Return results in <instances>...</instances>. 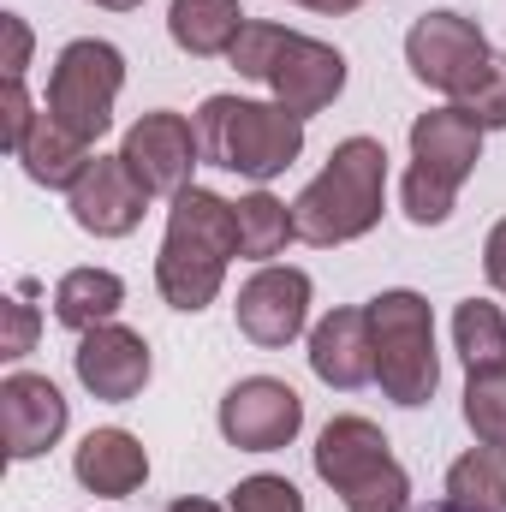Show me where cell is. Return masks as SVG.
<instances>
[{
    "label": "cell",
    "mask_w": 506,
    "mask_h": 512,
    "mask_svg": "<svg viewBox=\"0 0 506 512\" xmlns=\"http://www.w3.org/2000/svg\"><path fill=\"white\" fill-rule=\"evenodd\" d=\"M227 512H304V495H298L286 477H268V471H256V477H245V483L233 489Z\"/></svg>",
    "instance_id": "27"
},
{
    "label": "cell",
    "mask_w": 506,
    "mask_h": 512,
    "mask_svg": "<svg viewBox=\"0 0 506 512\" xmlns=\"http://www.w3.org/2000/svg\"><path fill=\"white\" fill-rule=\"evenodd\" d=\"M72 370H78V382H84L90 399L126 405V399H137V393L149 387L155 358H149V340H143L137 328H126V322H102V328L78 334Z\"/></svg>",
    "instance_id": "11"
},
{
    "label": "cell",
    "mask_w": 506,
    "mask_h": 512,
    "mask_svg": "<svg viewBox=\"0 0 506 512\" xmlns=\"http://www.w3.org/2000/svg\"><path fill=\"white\" fill-rule=\"evenodd\" d=\"M72 477L102 501H126L149 483V453L131 429H90L72 453Z\"/></svg>",
    "instance_id": "17"
},
{
    "label": "cell",
    "mask_w": 506,
    "mask_h": 512,
    "mask_svg": "<svg viewBox=\"0 0 506 512\" xmlns=\"http://www.w3.org/2000/svg\"><path fill=\"white\" fill-rule=\"evenodd\" d=\"M233 221H239V256L251 262H274L298 239V221H292V203H280L274 191H251L233 203Z\"/></svg>",
    "instance_id": "21"
},
{
    "label": "cell",
    "mask_w": 506,
    "mask_h": 512,
    "mask_svg": "<svg viewBox=\"0 0 506 512\" xmlns=\"http://www.w3.org/2000/svg\"><path fill=\"white\" fill-rule=\"evenodd\" d=\"M298 6H310V12H334V18H340V12H358L364 0H298Z\"/></svg>",
    "instance_id": "32"
},
{
    "label": "cell",
    "mask_w": 506,
    "mask_h": 512,
    "mask_svg": "<svg viewBox=\"0 0 506 512\" xmlns=\"http://www.w3.org/2000/svg\"><path fill=\"white\" fill-rule=\"evenodd\" d=\"M370 328H376V382L393 405L417 411L435 399L441 387V358H435V316H429V298L411 292V286H393L376 292L370 304Z\"/></svg>",
    "instance_id": "5"
},
{
    "label": "cell",
    "mask_w": 506,
    "mask_h": 512,
    "mask_svg": "<svg viewBox=\"0 0 506 512\" xmlns=\"http://www.w3.org/2000/svg\"><path fill=\"white\" fill-rule=\"evenodd\" d=\"M66 203H72V221H78L84 233H96V239H126V233L143 227L149 191L131 179V167L120 155H96L90 173L66 191Z\"/></svg>",
    "instance_id": "13"
},
{
    "label": "cell",
    "mask_w": 506,
    "mask_h": 512,
    "mask_svg": "<svg viewBox=\"0 0 506 512\" xmlns=\"http://www.w3.org/2000/svg\"><path fill=\"white\" fill-rule=\"evenodd\" d=\"M239 30H245V6L239 0H173L167 6V36L191 60L227 54L239 42Z\"/></svg>",
    "instance_id": "19"
},
{
    "label": "cell",
    "mask_w": 506,
    "mask_h": 512,
    "mask_svg": "<svg viewBox=\"0 0 506 512\" xmlns=\"http://www.w3.org/2000/svg\"><path fill=\"white\" fill-rule=\"evenodd\" d=\"M489 54L495 48H489L483 24L465 18V12H423L405 30V66H411V78L429 84V90H441V96H453V102L477 84V72L489 66Z\"/></svg>",
    "instance_id": "7"
},
{
    "label": "cell",
    "mask_w": 506,
    "mask_h": 512,
    "mask_svg": "<svg viewBox=\"0 0 506 512\" xmlns=\"http://www.w3.org/2000/svg\"><path fill=\"white\" fill-rule=\"evenodd\" d=\"M381 209H387V149L376 137H346L334 143L328 167L298 191L292 221L304 245L328 251V245H352L376 233Z\"/></svg>",
    "instance_id": "2"
},
{
    "label": "cell",
    "mask_w": 506,
    "mask_h": 512,
    "mask_svg": "<svg viewBox=\"0 0 506 512\" xmlns=\"http://www.w3.org/2000/svg\"><path fill=\"white\" fill-rule=\"evenodd\" d=\"M197 149L209 167H227L239 179H280L304 155V120L280 102H245V96H209L197 108Z\"/></svg>",
    "instance_id": "3"
},
{
    "label": "cell",
    "mask_w": 506,
    "mask_h": 512,
    "mask_svg": "<svg viewBox=\"0 0 506 512\" xmlns=\"http://www.w3.org/2000/svg\"><path fill=\"white\" fill-rule=\"evenodd\" d=\"M215 423H221L227 447H239V453H280L304 429V399L274 376H245L227 387Z\"/></svg>",
    "instance_id": "8"
},
{
    "label": "cell",
    "mask_w": 506,
    "mask_h": 512,
    "mask_svg": "<svg viewBox=\"0 0 506 512\" xmlns=\"http://www.w3.org/2000/svg\"><path fill=\"white\" fill-rule=\"evenodd\" d=\"M0 30H6V78H24V66H30V24L18 12H0Z\"/></svg>",
    "instance_id": "30"
},
{
    "label": "cell",
    "mask_w": 506,
    "mask_h": 512,
    "mask_svg": "<svg viewBox=\"0 0 506 512\" xmlns=\"http://www.w3.org/2000/svg\"><path fill=\"white\" fill-rule=\"evenodd\" d=\"M453 352L465 358V370H495L506 364V316L489 298H465L453 310Z\"/></svg>",
    "instance_id": "23"
},
{
    "label": "cell",
    "mask_w": 506,
    "mask_h": 512,
    "mask_svg": "<svg viewBox=\"0 0 506 512\" xmlns=\"http://www.w3.org/2000/svg\"><path fill=\"white\" fill-rule=\"evenodd\" d=\"M42 191H72L84 173H90V161H96V143H84L78 131H66L48 108L36 114V126H30V137H24V149L12 155Z\"/></svg>",
    "instance_id": "18"
},
{
    "label": "cell",
    "mask_w": 506,
    "mask_h": 512,
    "mask_svg": "<svg viewBox=\"0 0 506 512\" xmlns=\"http://www.w3.org/2000/svg\"><path fill=\"white\" fill-rule=\"evenodd\" d=\"M340 90H346V54L328 48V42H316V36H298L292 30L286 48H280V60H274V72H268V96L280 108H292L298 120H310Z\"/></svg>",
    "instance_id": "14"
},
{
    "label": "cell",
    "mask_w": 506,
    "mask_h": 512,
    "mask_svg": "<svg viewBox=\"0 0 506 512\" xmlns=\"http://www.w3.org/2000/svg\"><path fill=\"white\" fill-rule=\"evenodd\" d=\"M66 393L36 376V370H12L0 382V441H6V459L24 465V459H42L60 435H66Z\"/></svg>",
    "instance_id": "12"
},
{
    "label": "cell",
    "mask_w": 506,
    "mask_h": 512,
    "mask_svg": "<svg viewBox=\"0 0 506 512\" xmlns=\"http://www.w3.org/2000/svg\"><path fill=\"white\" fill-rule=\"evenodd\" d=\"M239 256V221L233 203L215 197L209 185H185L167 209V239L155 251V286L173 310L197 316L221 298L227 262Z\"/></svg>",
    "instance_id": "1"
},
{
    "label": "cell",
    "mask_w": 506,
    "mask_h": 512,
    "mask_svg": "<svg viewBox=\"0 0 506 512\" xmlns=\"http://www.w3.org/2000/svg\"><path fill=\"white\" fill-rule=\"evenodd\" d=\"M459 108L483 131H506V54H489V66L477 72V84L459 96Z\"/></svg>",
    "instance_id": "26"
},
{
    "label": "cell",
    "mask_w": 506,
    "mask_h": 512,
    "mask_svg": "<svg viewBox=\"0 0 506 512\" xmlns=\"http://www.w3.org/2000/svg\"><path fill=\"white\" fill-rule=\"evenodd\" d=\"M0 358H24V352H36V334H42V316H36V304H30V286L24 292H12L6 304H0Z\"/></svg>",
    "instance_id": "28"
},
{
    "label": "cell",
    "mask_w": 506,
    "mask_h": 512,
    "mask_svg": "<svg viewBox=\"0 0 506 512\" xmlns=\"http://www.w3.org/2000/svg\"><path fill=\"white\" fill-rule=\"evenodd\" d=\"M310 459H316V477L346 501V512H411V477L370 417L358 411L334 417L316 435Z\"/></svg>",
    "instance_id": "4"
},
{
    "label": "cell",
    "mask_w": 506,
    "mask_h": 512,
    "mask_svg": "<svg viewBox=\"0 0 506 512\" xmlns=\"http://www.w3.org/2000/svg\"><path fill=\"white\" fill-rule=\"evenodd\" d=\"M423 512H465V507H453V501H435V507H423Z\"/></svg>",
    "instance_id": "35"
},
{
    "label": "cell",
    "mask_w": 506,
    "mask_h": 512,
    "mask_svg": "<svg viewBox=\"0 0 506 512\" xmlns=\"http://www.w3.org/2000/svg\"><path fill=\"white\" fill-rule=\"evenodd\" d=\"M167 512H227V507H215V501H203V495H185V501H173Z\"/></svg>",
    "instance_id": "33"
},
{
    "label": "cell",
    "mask_w": 506,
    "mask_h": 512,
    "mask_svg": "<svg viewBox=\"0 0 506 512\" xmlns=\"http://www.w3.org/2000/svg\"><path fill=\"white\" fill-rule=\"evenodd\" d=\"M483 274H489L495 292H506V221H495L489 239H483Z\"/></svg>",
    "instance_id": "31"
},
{
    "label": "cell",
    "mask_w": 506,
    "mask_h": 512,
    "mask_svg": "<svg viewBox=\"0 0 506 512\" xmlns=\"http://www.w3.org/2000/svg\"><path fill=\"white\" fill-rule=\"evenodd\" d=\"M0 126H6V149L18 155L24 137H30V126H36V102H30V90H24V78H6V90H0Z\"/></svg>",
    "instance_id": "29"
},
{
    "label": "cell",
    "mask_w": 506,
    "mask_h": 512,
    "mask_svg": "<svg viewBox=\"0 0 506 512\" xmlns=\"http://www.w3.org/2000/svg\"><path fill=\"white\" fill-rule=\"evenodd\" d=\"M286 24H268V18H245V30H239V42L227 48V60H233V72L239 78H256V84H268V72H274V60H280V48H286Z\"/></svg>",
    "instance_id": "25"
},
{
    "label": "cell",
    "mask_w": 506,
    "mask_h": 512,
    "mask_svg": "<svg viewBox=\"0 0 506 512\" xmlns=\"http://www.w3.org/2000/svg\"><path fill=\"white\" fill-rule=\"evenodd\" d=\"M90 6H108V12H137L143 0H90Z\"/></svg>",
    "instance_id": "34"
},
{
    "label": "cell",
    "mask_w": 506,
    "mask_h": 512,
    "mask_svg": "<svg viewBox=\"0 0 506 512\" xmlns=\"http://www.w3.org/2000/svg\"><path fill=\"white\" fill-rule=\"evenodd\" d=\"M126 90V54L114 42H96V36H78L54 54V72H48V114L66 131H78L84 143H96L102 131L114 126V102Z\"/></svg>",
    "instance_id": "6"
},
{
    "label": "cell",
    "mask_w": 506,
    "mask_h": 512,
    "mask_svg": "<svg viewBox=\"0 0 506 512\" xmlns=\"http://www.w3.org/2000/svg\"><path fill=\"white\" fill-rule=\"evenodd\" d=\"M483 161V126L453 102V108H429L411 120V173L459 191Z\"/></svg>",
    "instance_id": "15"
},
{
    "label": "cell",
    "mask_w": 506,
    "mask_h": 512,
    "mask_svg": "<svg viewBox=\"0 0 506 512\" xmlns=\"http://www.w3.org/2000/svg\"><path fill=\"white\" fill-rule=\"evenodd\" d=\"M120 161L131 167V179H137L149 197H179V191L191 185L197 161H203V149H197V126H191L185 114L155 108V114H143V120L126 131Z\"/></svg>",
    "instance_id": "9"
},
{
    "label": "cell",
    "mask_w": 506,
    "mask_h": 512,
    "mask_svg": "<svg viewBox=\"0 0 506 512\" xmlns=\"http://www.w3.org/2000/svg\"><path fill=\"white\" fill-rule=\"evenodd\" d=\"M239 334L262 346V352H280L304 334L310 322V274L304 268H280V262H262L251 280L239 286Z\"/></svg>",
    "instance_id": "10"
},
{
    "label": "cell",
    "mask_w": 506,
    "mask_h": 512,
    "mask_svg": "<svg viewBox=\"0 0 506 512\" xmlns=\"http://www.w3.org/2000/svg\"><path fill=\"white\" fill-rule=\"evenodd\" d=\"M310 370H316L322 387H340V393H358L364 382H376V328H370V310H358V304L328 310L310 328Z\"/></svg>",
    "instance_id": "16"
},
{
    "label": "cell",
    "mask_w": 506,
    "mask_h": 512,
    "mask_svg": "<svg viewBox=\"0 0 506 512\" xmlns=\"http://www.w3.org/2000/svg\"><path fill=\"white\" fill-rule=\"evenodd\" d=\"M126 304V280L114 268H72L54 280V322L72 334H90L102 322H114Z\"/></svg>",
    "instance_id": "20"
},
{
    "label": "cell",
    "mask_w": 506,
    "mask_h": 512,
    "mask_svg": "<svg viewBox=\"0 0 506 512\" xmlns=\"http://www.w3.org/2000/svg\"><path fill=\"white\" fill-rule=\"evenodd\" d=\"M447 501L465 512H506V447H471L447 471Z\"/></svg>",
    "instance_id": "22"
},
{
    "label": "cell",
    "mask_w": 506,
    "mask_h": 512,
    "mask_svg": "<svg viewBox=\"0 0 506 512\" xmlns=\"http://www.w3.org/2000/svg\"><path fill=\"white\" fill-rule=\"evenodd\" d=\"M465 423L483 447H506V364L471 370L465 382Z\"/></svg>",
    "instance_id": "24"
}]
</instances>
